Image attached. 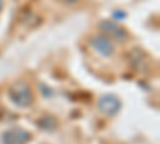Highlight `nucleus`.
<instances>
[{
  "instance_id": "6",
  "label": "nucleus",
  "mask_w": 160,
  "mask_h": 144,
  "mask_svg": "<svg viewBox=\"0 0 160 144\" xmlns=\"http://www.w3.org/2000/svg\"><path fill=\"white\" fill-rule=\"evenodd\" d=\"M114 18H117V19H123V18H125V13H122V11H115V13H114Z\"/></svg>"
},
{
  "instance_id": "4",
  "label": "nucleus",
  "mask_w": 160,
  "mask_h": 144,
  "mask_svg": "<svg viewBox=\"0 0 160 144\" xmlns=\"http://www.w3.org/2000/svg\"><path fill=\"white\" fill-rule=\"evenodd\" d=\"M98 106H99V111L102 114L109 115V117H114L115 114H118L120 107H122V102H120V99L115 95H104L99 99Z\"/></svg>"
},
{
  "instance_id": "8",
  "label": "nucleus",
  "mask_w": 160,
  "mask_h": 144,
  "mask_svg": "<svg viewBox=\"0 0 160 144\" xmlns=\"http://www.w3.org/2000/svg\"><path fill=\"white\" fill-rule=\"evenodd\" d=\"M0 10H2V0H0Z\"/></svg>"
},
{
  "instance_id": "1",
  "label": "nucleus",
  "mask_w": 160,
  "mask_h": 144,
  "mask_svg": "<svg viewBox=\"0 0 160 144\" xmlns=\"http://www.w3.org/2000/svg\"><path fill=\"white\" fill-rule=\"evenodd\" d=\"M8 96L10 101L15 104V106L24 109V107H31L32 102H34V93L31 87L26 83V82H16L10 87L8 91Z\"/></svg>"
},
{
  "instance_id": "3",
  "label": "nucleus",
  "mask_w": 160,
  "mask_h": 144,
  "mask_svg": "<svg viewBox=\"0 0 160 144\" xmlns=\"http://www.w3.org/2000/svg\"><path fill=\"white\" fill-rule=\"evenodd\" d=\"M88 45L102 58H109L114 53V43L108 35H95L90 38Z\"/></svg>"
},
{
  "instance_id": "5",
  "label": "nucleus",
  "mask_w": 160,
  "mask_h": 144,
  "mask_svg": "<svg viewBox=\"0 0 160 144\" xmlns=\"http://www.w3.org/2000/svg\"><path fill=\"white\" fill-rule=\"evenodd\" d=\"M99 29L106 35H109L111 38H114L115 42H123V40H127V38H128L127 31H123L122 27H118L117 24H114L111 21H101L99 22Z\"/></svg>"
},
{
  "instance_id": "7",
  "label": "nucleus",
  "mask_w": 160,
  "mask_h": 144,
  "mask_svg": "<svg viewBox=\"0 0 160 144\" xmlns=\"http://www.w3.org/2000/svg\"><path fill=\"white\" fill-rule=\"evenodd\" d=\"M61 2H64V3H75V2H78V0H61Z\"/></svg>"
},
{
  "instance_id": "2",
  "label": "nucleus",
  "mask_w": 160,
  "mask_h": 144,
  "mask_svg": "<svg viewBox=\"0 0 160 144\" xmlns=\"http://www.w3.org/2000/svg\"><path fill=\"white\" fill-rule=\"evenodd\" d=\"M32 139V133L24 128H10L2 133V144H28Z\"/></svg>"
}]
</instances>
